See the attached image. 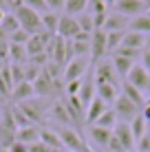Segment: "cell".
Segmentation results:
<instances>
[{"mask_svg": "<svg viewBox=\"0 0 150 152\" xmlns=\"http://www.w3.org/2000/svg\"><path fill=\"white\" fill-rule=\"evenodd\" d=\"M11 9H13V15L18 18V24L22 31H27L29 35H35L40 29H42V22H40V13L29 9L27 4H22L20 0L11 2Z\"/></svg>", "mask_w": 150, "mask_h": 152, "instance_id": "1", "label": "cell"}, {"mask_svg": "<svg viewBox=\"0 0 150 152\" xmlns=\"http://www.w3.org/2000/svg\"><path fill=\"white\" fill-rule=\"evenodd\" d=\"M93 69V77H95V84H110V86H119V75L113 69L110 60H100L91 66Z\"/></svg>", "mask_w": 150, "mask_h": 152, "instance_id": "2", "label": "cell"}, {"mask_svg": "<svg viewBox=\"0 0 150 152\" xmlns=\"http://www.w3.org/2000/svg\"><path fill=\"white\" fill-rule=\"evenodd\" d=\"M58 134H60V139H62L64 150H71V152H89L84 139L80 137V132H77V130L69 128V126H62V128L58 130Z\"/></svg>", "mask_w": 150, "mask_h": 152, "instance_id": "3", "label": "cell"}, {"mask_svg": "<svg viewBox=\"0 0 150 152\" xmlns=\"http://www.w3.org/2000/svg\"><path fill=\"white\" fill-rule=\"evenodd\" d=\"M110 108H113V110H115L117 119H119V121H126V124H130L132 119H135L137 115L141 113V110H139V108L135 106V104H132V102H130V99H128V97H124L121 93H119V97L115 99V104H113Z\"/></svg>", "mask_w": 150, "mask_h": 152, "instance_id": "4", "label": "cell"}, {"mask_svg": "<svg viewBox=\"0 0 150 152\" xmlns=\"http://www.w3.org/2000/svg\"><path fill=\"white\" fill-rule=\"evenodd\" d=\"M113 9H115V13L126 15V18H130V20L137 18V15L148 13V7H146L143 0H117Z\"/></svg>", "mask_w": 150, "mask_h": 152, "instance_id": "5", "label": "cell"}, {"mask_svg": "<svg viewBox=\"0 0 150 152\" xmlns=\"http://www.w3.org/2000/svg\"><path fill=\"white\" fill-rule=\"evenodd\" d=\"M126 82L130 84V86H135L137 91H141L143 95L150 93V73L143 69L141 64H135L130 69V73L126 75Z\"/></svg>", "mask_w": 150, "mask_h": 152, "instance_id": "6", "label": "cell"}, {"mask_svg": "<svg viewBox=\"0 0 150 152\" xmlns=\"http://www.w3.org/2000/svg\"><path fill=\"white\" fill-rule=\"evenodd\" d=\"M86 73H89V57H73L64 66V84L73 80H82Z\"/></svg>", "mask_w": 150, "mask_h": 152, "instance_id": "7", "label": "cell"}, {"mask_svg": "<svg viewBox=\"0 0 150 152\" xmlns=\"http://www.w3.org/2000/svg\"><path fill=\"white\" fill-rule=\"evenodd\" d=\"M104 55H108V51H106V31L95 29L91 33V62L95 64V62L104 60Z\"/></svg>", "mask_w": 150, "mask_h": 152, "instance_id": "8", "label": "cell"}, {"mask_svg": "<svg viewBox=\"0 0 150 152\" xmlns=\"http://www.w3.org/2000/svg\"><path fill=\"white\" fill-rule=\"evenodd\" d=\"M80 33V24H77L75 15H66L62 13L60 15V24H58V38H64V40H73L75 35Z\"/></svg>", "mask_w": 150, "mask_h": 152, "instance_id": "9", "label": "cell"}, {"mask_svg": "<svg viewBox=\"0 0 150 152\" xmlns=\"http://www.w3.org/2000/svg\"><path fill=\"white\" fill-rule=\"evenodd\" d=\"M113 134L117 137V141L121 143V148L126 150V152H132V150H135V137H132L130 126H128L126 121H117V126L113 128Z\"/></svg>", "mask_w": 150, "mask_h": 152, "instance_id": "10", "label": "cell"}, {"mask_svg": "<svg viewBox=\"0 0 150 152\" xmlns=\"http://www.w3.org/2000/svg\"><path fill=\"white\" fill-rule=\"evenodd\" d=\"M71 51H73V57H89L91 55V33H80L71 40Z\"/></svg>", "mask_w": 150, "mask_h": 152, "instance_id": "11", "label": "cell"}, {"mask_svg": "<svg viewBox=\"0 0 150 152\" xmlns=\"http://www.w3.org/2000/svg\"><path fill=\"white\" fill-rule=\"evenodd\" d=\"M108 108H110V106H108V104H104V102H102V99L100 97H93V102L89 104V106H86V115H84V119H86V124H95L97 121V119H100L102 117V115H104L106 110H108Z\"/></svg>", "mask_w": 150, "mask_h": 152, "instance_id": "12", "label": "cell"}, {"mask_svg": "<svg viewBox=\"0 0 150 152\" xmlns=\"http://www.w3.org/2000/svg\"><path fill=\"white\" fill-rule=\"evenodd\" d=\"M80 102L84 104V108L89 106L93 102V97H95V77H93V69L86 73V77L82 80V88H80Z\"/></svg>", "mask_w": 150, "mask_h": 152, "instance_id": "13", "label": "cell"}, {"mask_svg": "<svg viewBox=\"0 0 150 152\" xmlns=\"http://www.w3.org/2000/svg\"><path fill=\"white\" fill-rule=\"evenodd\" d=\"M128 24H130V18H126V15H119V13H108L106 15V22H104V29L106 33H110V31H126Z\"/></svg>", "mask_w": 150, "mask_h": 152, "instance_id": "14", "label": "cell"}, {"mask_svg": "<svg viewBox=\"0 0 150 152\" xmlns=\"http://www.w3.org/2000/svg\"><path fill=\"white\" fill-rule=\"evenodd\" d=\"M40 141L44 145H49L53 152H62L64 145H62V139L58 134V130H51V128H40Z\"/></svg>", "mask_w": 150, "mask_h": 152, "instance_id": "15", "label": "cell"}, {"mask_svg": "<svg viewBox=\"0 0 150 152\" xmlns=\"http://www.w3.org/2000/svg\"><path fill=\"white\" fill-rule=\"evenodd\" d=\"M18 108L22 110V115H24V117H27L33 126L42 121V106H40L38 102H31V99H29V102H22Z\"/></svg>", "mask_w": 150, "mask_h": 152, "instance_id": "16", "label": "cell"}, {"mask_svg": "<svg viewBox=\"0 0 150 152\" xmlns=\"http://www.w3.org/2000/svg\"><path fill=\"white\" fill-rule=\"evenodd\" d=\"M64 106H66V113H69L71 121H84L86 110H84V104L80 102V97H66Z\"/></svg>", "mask_w": 150, "mask_h": 152, "instance_id": "17", "label": "cell"}, {"mask_svg": "<svg viewBox=\"0 0 150 152\" xmlns=\"http://www.w3.org/2000/svg\"><path fill=\"white\" fill-rule=\"evenodd\" d=\"M95 95L100 97L104 104L113 106L115 99L119 97V93H117V86H110V84H95Z\"/></svg>", "mask_w": 150, "mask_h": 152, "instance_id": "18", "label": "cell"}, {"mask_svg": "<svg viewBox=\"0 0 150 152\" xmlns=\"http://www.w3.org/2000/svg\"><path fill=\"white\" fill-rule=\"evenodd\" d=\"M33 95H35V91H33V84H29V82H20V84H15V86H13V91H11L13 102H18V104L29 102V99L33 97Z\"/></svg>", "mask_w": 150, "mask_h": 152, "instance_id": "19", "label": "cell"}, {"mask_svg": "<svg viewBox=\"0 0 150 152\" xmlns=\"http://www.w3.org/2000/svg\"><path fill=\"white\" fill-rule=\"evenodd\" d=\"M15 141H20V143H24V145H31V143H35V141H40V128H38V126L18 128V132H15Z\"/></svg>", "mask_w": 150, "mask_h": 152, "instance_id": "20", "label": "cell"}, {"mask_svg": "<svg viewBox=\"0 0 150 152\" xmlns=\"http://www.w3.org/2000/svg\"><path fill=\"white\" fill-rule=\"evenodd\" d=\"M121 95L130 99V102L135 104V106L139 108V110H141V108L146 106V95H143L141 91H137L135 86H130L128 82H124V84H121Z\"/></svg>", "mask_w": 150, "mask_h": 152, "instance_id": "21", "label": "cell"}, {"mask_svg": "<svg viewBox=\"0 0 150 152\" xmlns=\"http://www.w3.org/2000/svg\"><path fill=\"white\" fill-rule=\"evenodd\" d=\"M143 44H146V35L137 33V31H126L121 40V46L126 49H135V51H143Z\"/></svg>", "mask_w": 150, "mask_h": 152, "instance_id": "22", "label": "cell"}, {"mask_svg": "<svg viewBox=\"0 0 150 152\" xmlns=\"http://www.w3.org/2000/svg\"><path fill=\"white\" fill-rule=\"evenodd\" d=\"M53 86H55V82L51 80L49 75L42 71L40 73V77L33 82V91H35V95H40V97H44V95H49V93H53Z\"/></svg>", "mask_w": 150, "mask_h": 152, "instance_id": "23", "label": "cell"}, {"mask_svg": "<svg viewBox=\"0 0 150 152\" xmlns=\"http://www.w3.org/2000/svg\"><path fill=\"white\" fill-rule=\"evenodd\" d=\"M89 137L93 139V143L102 145V148H106L108 141L113 137V130H106V128H100V126H91L89 128Z\"/></svg>", "mask_w": 150, "mask_h": 152, "instance_id": "24", "label": "cell"}, {"mask_svg": "<svg viewBox=\"0 0 150 152\" xmlns=\"http://www.w3.org/2000/svg\"><path fill=\"white\" fill-rule=\"evenodd\" d=\"M110 62H113V69L117 71V75L126 80V75L130 73V69L135 66V62L128 60V57H121V55H110Z\"/></svg>", "mask_w": 150, "mask_h": 152, "instance_id": "25", "label": "cell"}, {"mask_svg": "<svg viewBox=\"0 0 150 152\" xmlns=\"http://www.w3.org/2000/svg\"><path fill=\"white\" fill-rule=\"evenodd\" d=\"M128 31H137V33L150 35V13H143V15L132 18L130 24H128Z\"/></svg>", "mask_w": 150, "mask_h": 152, "instance_id": "26", "label": "cell"}, {"mask_svg": "<svg viewBox=\"0 0 150 152\" xmlns=\"http://www.w3.org/2000/svg\"><path fill=\"white\" fill-rule=\"evenodd\" d=\"M60 15L62 13H53V11H46L40 15V22H42V29L49 31L51 35L58 33V24H60Z\"/></svg>", "mask_w": 150, "mask_h": 152, "instance_id": "27", "label": "cell"}, {"mask_svg": "<svg viewBox=\"0 0 150 152\" xmlns=\"http://www.w3.org/2000/svg\"><path fill=\"white\" fill-rule=\"evenodd\" d=\"M128 126H130V132H132V137H135V143H137V141L141 139L146 132H148V124H146V119H143V115H141V113H139L137 117L132 119L130 124H128Z\"/></svg>", "mask_w": 150, "mask_h": 152, "instance_id": "28", "label": "cell"}, {"mask_svg": "<svg viewBox=\"0 0 150 152\" xmlns=\"http://www.w3.org/2000/svg\"><path fill=\"white\" fill-rule=\"evenodd\" d=\"M89 9V0H66L64 13L66 15H80Z\"/></svg>", "mask_w": 150, "mask_h": 152, "instance_id": "29", "label": "cell"}, {"mask_svg": "<svg viewBox=\"0 0 150 152\" xmlns=\"http://www.w3.org/2000/svg\"><path fill=\"white\" fill-rule=\"evenodd\" d=\"M117 121H119V119H117V115H115V110H113V108H108V110L102 115L100 119H97L95 124L93 126H100V128H106V130H113L117 126Z\"/></svg>", "mask_w": 150, "mask_h": 152, "instance_id": "30", "label": "cell"}, {"mask_svg": "<svg viewBox=\"0 0 150 152\" xmlns=\"http://www.w3.org/2000/svg\"><path fill=\"white\" fill-rule=\"evenodd\" d=\"M124 33H126V31H110V33H106V51L108 53H115L121 46Z\"/></svg>", "mask_w": 150, "mask_h": 152, "instance_id": "31", "label": "cell"}, {"mask_svg": "<svg viewBox=\"0 0 150 152\" xmlns=\"http://www.w3.org/2000/svg\"><path fill=\"white\" fill-rule=\"evenodd\" d=\"M49 115L55 119V121H60V124H69V121H71L69 113H66V106H64V102H55Z\"/></svg>", "mask_w": 150, "mask_h": 152, "instance_id": "32", "label": "cell"}, {"mask_svg": "<svg viewBox=\"0 0 150 152\" xmlns=\"http://www.w3.org/2000/svg\"><path fill=\"white\" fill-rule=\"evenodd\" d=\"M0 29H2L4 33H7V38H9L11 33H15V31L20 29V24H18V18H15L13 13H7V15L2 18V22H0Z\"/></svg>", "mask_w": 150, "mask_h": 152, "instance_id": "33", "label": "cell"}, {"mask_svg": "<svg viewBox=\"0 0 150 152\" xmlns=\"http://www.w3.org/2000/svg\"><path fill=\"white\" fill-rule=\"evenodd\" d=\"M75 20H77V24H80V31H84V33H93V31H95V22H93V15L89 11L75 15Z\"/></svg>", "mask_w": 150, "mask_h": 152, "instance_id": "34", "label": "cell"}, {"mask_svg": "<svg viewBox=\"0 0 150 152\" xmlns=\"http://www.w3.org/2000/svg\"><path fill=\"white\" fill-rule=\"evenodd\" d=\"M29 38H31V35L27 33V31H22V29H18V31H15V33H11V35H9V42H11V44H27V42H29Z\"/></svg>", "mask_w": 150, "mask_h": 152, "instance_id": "35", "label": "cell"}, {"mask_svg": "<svg viewBox=\"0 0 150 152\" xmlns=\"http://www.w3.org/2000/svg\"><path fill=\"white\" fill-rule=\"evenodd\" d=\"M84 80V77H82ZM82 80H73V82H66V97H77L80 95V88H82Z\"/></svg>", "mask_w": 150, "mask_h": 152, "instance_id": "36", "label": "cell"}, {"mask_svg": "<svg viewBox=\"0 0 150 152\" xmlns=\"http://www.w3.org/2000/svg\"><path fill=\"white\" fill-rule=\"evenodd\" d=\"M11 113H13V121H15V126H18V128H27V126H33V124H31L29 119L22 115V110H20V108H11Z\"/></svg>", "mask_w": 150, "mask_h": 152, "instance_id": "37", "label": "cell"}, {"mask_svg": "<svg viewBox=\"0 0 150 152\" xmlns=\"http://www.w3.org/2000/svg\"><path fill=\"white\" fill-rule=\"evenodd\" d=\"M22 4H27L29 9H33V11H38L40 15L46 13V4H44V0H20Z\"/></svg>", "mask_w": 150, "mask_h": 152, "instance_id": "38", "label": "cell"}, {"mask_svg": "<svg viewBox=\"0 0 150 152\" xmlns=\"http://www.w3.org/2000/svg\"><path fill=\"white\" fill-rule=\"evenodd\" d=\"M44 4H46V11L60 13V11H64V4H66V0H44Z\"/></svg>", "mask_w": 150, "mask_h": 152, "instance_id": "39", "label": "cell"}, {"mask_svg": "<svg viewBox=\"0 0 150 152\" xmlns=\"http://www.w3.org/2000/svg\"><path fill=\"white\" fill-rule=\"evenodd\" d=\"M135 148H137V152H150V132H146L141 139L137 141Z\"/></svg>", "mask_w": 150, "mask_h": 152, "instance_id": "40", "label": "cell"}, {"mask_svg": "<svg viewBox=\"0 0 150 152\" xmlns=\"http://www.w3.org/2000/svg\"><path fill=\"white\" fill-rule=\"evenodd\" d=\"M29 152H53V150H51L49 145H44L42 141H35V143L29 145Z\"/></svg>", "mask_w": 150, "mask_h": 152, "instance_id": "41", "label": "cell"}, {"mask_svg": "<svg viewBox=\"0 0 150 152\" xmlns=\"http://www.w3.org/2000/svg\"><path fill=\"white\" fill-rule=\"evenodd\" d=\"M0 60H2V62L9 60V40H2V42H0Z\"/></svg>", "mask_w": 150, "mask_h": 152, "instance_id": "42", "label": "cell"}, {"mask_svg": "<svg viewBox=\"0 0 150 152\" xmlns=\"http://www.w3.org/2000/svg\"><path fill=\"white\" fill-rule=\"evenodd\" d=\"M139 60H141V62H139V64H141L143 69H146V71L150 73V53H148V51H143V53H141V57H139Z\"/></svg>", "mask_w": 150, "mask_h": 152, "instance_id": "43", "label": "cell"}, {"mask_svg": "<svg viewBox=\"0 0 150 152\" xmlns=\"http://www.w3.org/2000/svg\"><path fill=\"white\" fill-rule=\"evenodd\" d=\"M7 152H29V145H24V143H20V141H15V143H13Z\"/></svg>", "mask_w": 150, "mask_h": 152, "instance_id": "44", "label": "cell"}, {"mask_svg": "<svg viewBox=\"0 0 150 152\" xmlns=\"http://www.w3.org/2000/svg\"><path fill=\"white\" fill-rule=\"evenodd\" d=\"M143 51L150 53V35H146V44H143Z\"/></svg>", "mask_w": 150, "mask_h": 152, "instance_id": "45", "label": "cell"}, {"mask_svg": "<svg viewBox=\"0 0 150 152\" xmlns=\"http://www.w3.org/2000/svg\"><path fill=\"white\" fill-rule=\"evenodd\" d=\"M104 2H106V7H115V2H117V0H104Z\"/></svg>", "mask_w": 150, "mask_h": 152, "instance_id": "46", "label": "cell"}, {"mask_svg": "<svg viewBox=\"0 0 150 152\" xmlns=\"http://www.w3.org/2000/svg\"><path fill=\"white\" fill-rule=\"evenodd\" d=\"M2 40H9V38H7V33H4V31L0 29V42H2Z\"/></svg>", "mask_w": 150, "mask_h": 152, "instance_id": "47", "label": "cell"}, {"mask_svg": "<svg viewBox=\"0 0 150 152\" xmlns=\"http://www.w3.org/2000/svg\"><path fill=\"white\" fill-rule=\"evenodd\" d=\"M7 7V0H0V9H4Z\"/></svg>", "mask_w": 150, "mask_h": 152, "instance_id": "48", "label": "cell"}, {"mask_svg": "<svg viewBox=\"0 0 150 152\" xmlns=\"http://www.w3.org/2000/svg\"><path fill=\"white\" fill-rule=\"evenodd\" d=\"M2 69H4V62H2V60H0V71H2Z\"/></svg>", "mask_w": 150, "mask_h": 152, "instance_id": "49", "label": "cell"}, {"mask_svg": "<svg viewBox=\"0 0 150 152\" xmlns=\"http://www.w3.org/2000/svg\"><path fill=\"white\" fill-rule=\"evenodd\" d=\"M0 152H2V150H0Z\"/></svg>", "mask_w": 150, "mask_h": 152, "instance_id": "50", "label": "cell"}, {"mask_svg": "<svg viewBox=\"0 0 150 152\" xmlns=\"http://www.w3.org/2000/svg\"><path fill=\"white\" fill-rule=\"evenodd\" d=\"M148 13H150V11H148Z\"/></svg>", "mask_w": 150, "mask_h": 152, "instance_id": "51", "label": "cell"}]
</instances>
